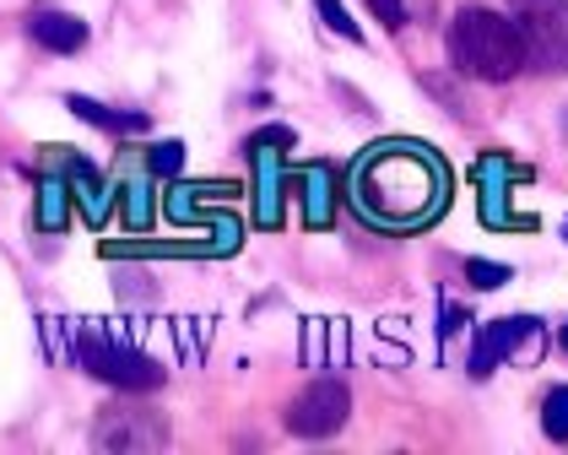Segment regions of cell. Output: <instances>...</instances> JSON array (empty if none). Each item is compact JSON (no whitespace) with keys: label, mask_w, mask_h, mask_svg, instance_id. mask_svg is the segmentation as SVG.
I'll use <instances>...</instances> for the list:
<instances>
[{"label":"cell","mask_w":568,"mask_h":455,"mask_svg":"<svg viewBox=\"0 0 568 455\" xmlns=\"http://www.w3.org/2000/svg\"><path fill=\"white\" fill-rule=\"evenodd\" d=\"M466 276H471L477 287H504V282H509V266H498V261H466Z\"/></svg>","instance_id":"ac0fdd59"},{"label":"cell","mask_w":568,"mask_h":455,"mask_svg":"<svg viewBox=\"0 0 568 455\" xmlns=\"http://www.w3.org/2000/svg\"><path fill=\"white\" fill-rule=\"evenodd\" d=\"M525 60L536 71H568V0H509Z\"/></svg>","instance_id":"3957f363"},{"label":"cell","mask_w":568,"mask_h":455,"mask_svg":"<svg viewBox=\"0 0 568 455\" xmlns=\"http://www.w3.org/2000/svg\"><path fill=\"white\" fill-rule=\"evenodd\" d=\"M314 11L325 17V28H331L336 39H347V44H357V39H363V28L347 17V6H342V0H314Z\"/></svg>","instance_id":"2e32d148"},{"label":"cell","mask_w":568,"mask_h":455,"mask_svg":"<svg viewBox=\"0 0 568 455\" xmlns=\"http://www.w3.org/2000/svg\"><path fill=\"white\" fill-rule=\"evenodd\" d=\"M525 180V169H515L504 152H487L477 163V184H481V218L487 228H520V218L509 212V184Z\"/></svg>","instance_id":"30bf717a"},{"label":"cell","mask_w":568,"mask_h":455,"mask_svg":"<svg viewBox=\"0 0 568 455\" xmlns=\"http://www.w3.org/2000/svg\"><path fill=\"white\" fill-rule=\"evenodd\" d=\"M449 54L466 77L477 82H509L525 65V44L515 17L493 11V6H460L449 22Z\"/></svg>","instance_id":"7a4b0ae2"},{"label":"cell","mask_w":568,"mask_h":455,"mask_svg":"<svg viewBox=\"0 0 568 455\" xmlns=\"http://www.w3.org/2000/svg\"><path fill=\"white\" fill-rule=\"evenodd\" d=\"M347 412H352V396L342 380H314V385H304V396L287 407V428L304 434V439H331L347 423Z\"/></svg>","instance_id":"5b68a950"},{"label":"cell","mask_w":568,"mask_h":455,"mask_svg":"<svg viewBox=\"0 0 568 455\" xmlns=\"http://www.w3.org/2000/svg\"><path fill=\"white\" fill-rule=\"evenodd\" d=\"M77 358H82L98 380L120 385V391H158V385H163V364H152V358L135 353V347L109 342L103 331H82V336H77Z\"/></svg>","instance_id":"277c9868"},{"label":"cell","mask_w":568,"mask_h":455,"mask_svg":"<svg viewBox=\"0 0 568 455\" xmlns=\"http://www.w3.org/2000/svg\"><path fill=\"white\" fill-rule=\"evenodd\" d=\"M65 180L60 174H44V184H39V228H49V233H60L65 228Z\"/></svg>","instance_id":"5bb4252c"},{"label":"cell","mask_w":568,"mask_h":455,"mask_svg":"<svg viewBox=\"0 0 568 455\" xmlns=\"http://www.w3.org/2000/svg\"><path fill=\"white\" fill-rule=\"evenodd\" d=\"M368 11H374L385 28H400V22H406V6H400V0H368Z\"/></svg>","instance_id":"d6986e66"},{"label":"cell","mask_w":568,"mask_h":455,"mask_svg":"<svg viewBox=\"0 0 568 455\" xmlns=\"http://www.w3.org/2000/svg\"><path fill=\"white\" fill-rule=\"evenodd\" d=\"M304 223L308 228H331L336 223V201H342V174L331 163H308L304 169Z\"/></svg>","instance_id":"8fae6325"},{"label":"cell","mask_w":568,"mask_h":455,"mask_svg":"<svg viewBox=\"0 0 568 455\" xmlns=\"http://www.w3.org/2000/svg\"><path fill=\"white\" fill-rule=\"evenodd\" d=\"M520 347H536V320L509 315V320H493V325H481V331H477V347H471V374H477V380H487L493 368L504 364V358H515Z\"/></svg>","instance_id":"ba28073f"},{"label":"cell","mask_w":568,"mask_h":455,"mask_svg":"<svg viewBox=\"0 0 568 455\" xmlns=\"http://www.w3.org/2000/svg\"><path fill=\"white\" fill-rule=\"evenodd\" d=\"M49 169L65 180L71 201L82 206V218H88V223H103V212H109V190H103V180H98V169H92L88 158H77L71 146H49Z\"/></svg>","instance_id":"9c48e42d"},{"label":"cell","mask_w":568,"mask_h":455,"mask_svg":"<svg viewBox=\"0 0 568 455\" xmlns=\"http://www.w3.org/2000/svg\"><path fill=\"white\" fill-rule=\"evenodd\" d=\"M28 33H33V44L54 49V54H77V49L88 44V22L71 17V11H54V6L28 17Z\"/></svg>","instance_id":"7c38bea8"},{"label":"cell","mask_w":568,"mask_h":455,"mask_svg":"<svg viewBox=\"0 0 568 455\" xmlns=\"http://www.w3.org/2000/svg\"><path fill=\"white\" fill-rule=\"evenodd\" d=\"M163 439H169L163 417L146 407H103V417H98V445L114 455H146Z\"/></svg>","instance_id":"8992f818"},{"label":"cell","mask_w":568,"mask_h":455,"mask_svg":"<svg viewBox=\"0 0 568 455\" xmlns=\"http://www.w3.org/2000/svg\"><path fill=\"white\" fill-rule=\"evenodd\" d=\"M271 146H293L287 131H265L250 141V163H255V223H282V158Z\"/></svg>","instance_id":"52a82bcc"},{"label":"cell","mask_w":568,"mask_h":455,"mask_svg":"<svg viewBox=\"0 0 568 455\" xmlns=\"http://www.w3.org/2000/svg\"><path fill=\"white\" fill-rule=\"evenodd\" d=\"M65 103H71V114H77V120H88V125H98V131H114V136H125V131H146V114H131V109H125V114H114V109H103V103H92V98H65Z\"/></svg>","instance_id":"4fadbf2b"},{"label":"cell","mask_w":568,"mask_h":455,"mask_svg":"<svg viewBox=\"0 0 568 455\" xmlns=\"http://www.w3.org/2000/svg\"><path fill=\"white\" fill-rule=\"evenodd\" d=\"M564 347H568V325H564Z\"/></svg>","instance_id":"ffe728a7"},{"label":"cell","mask_w":568,"mask_h":455,"mask_svg":"<svg viewBox=\"0 0 568 455\" xmlns=\"http://www.w3.org/2000/svg\"><path fill=\"white\" fill-rule=\"evenodd\" d=\"M146 169H152L158 180H179V169H184V146H179V141H158V146L146 152Z\"/></svg>","instance_id":"e0dca14e"},{"label":"cell","mask_w":568,"mask_h":455,"mask_svg":"<svg viewBox=\"0 0 568 455\" xmlns=\"http://www.w3.org/2000/svg\"><path fill=\"white\" fill-rule=\"evenodd\" d=\"M449 169L417 141H385L352 169V201L374 228H423L444 212Z\"/></svg>","instance_id":"6da1fadb"},{"label":"cell","mask_w":568,"mask_h":455,"mask_svg":"<svg viewBox=\"0 0 568 455\" xmlns=\"http://www.w3.org/2000/svg\"><path fill=\"white\" fill-rule=\"evenodd\" d=\"M541 434L552 445H568V385L547 391V402H541Z\"/></svg>","instance_id":"9a60e30c"}]
</instances>
